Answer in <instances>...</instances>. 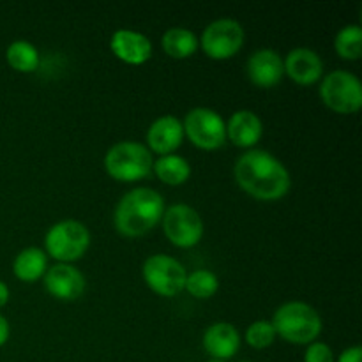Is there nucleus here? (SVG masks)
Masks as SVG:
<instances>
[{
    "label": "nucleus",
    "instance_id": "f257e3e1",
    "mask_svg": "<svg viewBox=\"0 0 362 362\" xmlns=\"http://www.w3.org/2000/svg\"><path fill=\"white\" fill-rule=\"evenodd\" d=\"M233 177L247 194L264 202L281 200L292 187L286 166L264 148H250L240 154L233 166Z\"/></svg>",
    "mask_w": 362,
    "mask_h": 362
},
{
    "label": "nucleus",
    "instance_id": "f03ea898",
    "mask_svg": "<svg viewBox=\"0 0 362 362\" xmlns=\"http://www.w3.org/2000/svg\"><path fill=\"white\" fill-rule=\"evenodd\" d=\"M165 214V198L152 187L127 191L113 212V225L124 237H141L154 228Z\"/></svg>",
    "mask_w": 362,
    "mask_h": 362
},
{
    "label": "nucleus",
    "instance_id": "7ed1b4c3",
    "mask_svg": "<svg viewBox=\"0 0 362 362\" xmlns=\"http://www.w3.org/2000/svg\"><path fill=\"white\" fill-rule=\"evenodd\" d=\"M276 334L293 345H310L317 341L324 324L322 317L311 304L303 300H290L281 304L272 317Z\"/></svg>",
    "mask_w": 362,
    "mask_h": 362
},
{
    "label": "nucleus",
    "instance_id": "20e7f679",
    "mask_svg": "<svg viewBox=\"0 0 362 362\" xmlns=\"http://www.w3.org/2000/svg\"><path fill=\"white\" fill-rule=\"evenodd\" d=\"M154 158L147 145L138 141H119L105 154V170L120 182H136L151 175Z\"/></svg>",
    "mask_w": 362,
    "mask_h": 362
},
{
    "label": "nucleus",
    "instance_id": "39448f33",
    "mask_svg": "<svg viewBox=\"0 0 362 362\" xmlns=\"http://www.w3.org/2000/svg\"><path fill=\"white\" fill-rule=\"evenodd\" d=\"M90 246V232L76 219H62L49 226L45 237L46 255L59 260V264L76 262L87 253Z\"/></svg>",
    "mask_w": 362,
    "mask_h": 362
},
{
    "label": "nucleus",
    "instance_id": "423d86ee",
    "mask_svg": "<svg viewBox=\"0 0 362 362\" xmlns=\"http://www.w3.org/2000/svg\"><path fill=\"white\" fill-rule=\"evenodd\" d=\"M320 98L336 113L349 115L359 112L362 106L361 80L346 69L331 71L322 78Z\"/></svg>",
    "mask_w": 362,
    "mask_h": 362
},
{
    "label": "nucleus",
    "instance_id": "0eeeda50",
    "mask_svg": "<svg viewBox=\"0 0 362 362\" xmlns=\"http://www.w3.org/2000/svg\"><path fill=\"white\" fill-rule=\"evenodd\" d=\"M141 274L148 288L163 297H173L182 292L187 278L186 267L177 258L163 253L148 257L144 262Z\"/></svg>",
    "mask_w": 362,
    "mask_h": 362
},
{
    "label": "nucleus",
    "instance_id": "6e6552de",
    "mask_svg": "<svg viewBox=\"0 0 362 362\" xmlns=\"http://www.w3.org/2000/svg\"><path fill=\"white\" fill-rule=\"evenodd\" d=\"M163 232L177 247L197 246L204 237V219L187 204H173L163 214Z\"/></svg>",
    "mask_w": 362,
    "mask_h": 362
},
{
    "label": "nucleus",
    "instance_id": "1a4fd4ad",
    "mask_svg": "<svg viewBox=\"0 0 362 362\" xmlns=\"http://www.w3.org/2000/svg\"><path fill=\"white\" fill-rule=\"evenodd\" d=\"M182 126L184 136L204 151H216L226 140V122L216 110L205 106L189 110Z\"/></svg>",
    "mask_w": 362,
    "mask_h": 362
},
{
    "label": "nucleus",
    "instance_id": "9d476101",
    "mask_svg": "<svg viewBox=\"0 0 362 362\" xmlns=\"http://www.w3.org/2000/svg\"><path fill=\"white\" fill-rule=\"evenodd\" d=\"M244 28L233 18H219L209 23L198 39L202 49L214 60H226L235 55L244 45Z\"/></svg>",
    "mask_w": 362,
    "mask_h": 362
},
{
    "label": "nucleus",
    "instance_id": "9b49d317",
    "mask_svg": "<svg viewBox=\"0 0 362 362\" xmlns=\"http://www.w3.org/2000/svg\"><path fill=\"white\" fill-rule=\"evenodd\" d=\"M45 288L49 296L59 300H76L85 292V276L80 269L71 264H55L46 269Z\"/></svg>",
    "mask_w": 362,
    "mask_h": 362
},
{
    "label": "nucleus",
    "instance_id": "f8f14e48",
    "mask_svg": "<svg viewBox=\"0 0 362 362\" xmlns=\"http://www.w3.org/2000/svg\"><path fill=\"white\" fill-rule=\"evenodd\" d=\"M110 48L115 53L117 59L131 66L145 64L152 55L151 39L133 28H119L113 32L110 39Z\"/></svg>",
    "mask_w": 362,
    "mask_h": 362
},
{
    "label": "nucleus",
    "instance_id": "ddd939ff",
    "mask_svg": "<svg viewBox=\"0 0 362 362\" xmlns=\"http://www.w3.org/2000/svg\"><path fill=\"white\" fill-rule=\"evenodd\" d=\"M184 126L182 120L175 115H163L156 119L147 129L148 151L159 156L175 154L182 145Z\"/></svg>",
    "mask_w": 362,
    "mask_h": 362
},
{
    "label": "nucleus",
    "instance_id": "4468645a",
    "mask_svg": "<svg viewBox=\"0 0 362 362\" xmlns=\"http://www.w3.org/2000/svg\"><path fill=\"white\" fill-rule=\"evenodd\" d=\"M246 71L250 80L257 87L269 88L274 87L285 76V67H283V57L276 49L260 48L247 59Z\"/></svg>",
    "mask_w": 362,
    "mask_h": 362
},
{
    "label": "nucleus",
    "instance_id": "2eb2a0df",
    "mask_svg": "<svg viewBox=\"0 0 362 362\" xmlns=\"http://www.w3.org/2000/svg\"><path fill=\"white\" fill-rule=\"evenodd\" d=\"M285 74H288L296 83L313 85L324 74V60L311 48H293L283 59Z\"/></svg>",
    "mask_w": 362,
    "mask_h": 362
},
{
    "label": "nucleus",
    "instance_id": "dca6fc26",
    "mask_svg": "<svg viewBox=\"0 0 362 362\" xmlns=\"http://www.w3.org/2000/svg\"><path fill=\"white\" fill-rule=\"evenodd\" d=\"M204 349L211 359L228 361L239 352L240 334L230 322H216L204 332Z\"/></svg>",
    "mask_w": 362,
    "mask_h": 362
},
{
    "label": "nucleus",
    "instance_id": "f3484780",
    "mask_svg": "<svg viewBox=\"0 0 362 362\" xmlns=\"http://www.w3.org/2000/svg\"><path fill=\"white\" fill-rule=\"evenodd\" d=\"M226 136L243 148H251L264 136V122L251 110H239L232 113L226 122Z\"/></svg>",
    "mask_w": 362,
    "mask_h": 362
},
{
    "label": "nucleus",
    "instance_id": "a211bd4d",
    "mask_svg": "<svg viewBox=\"0 0 362 362\" xmlns=\"http://www.w3.org/2000/svg\"><path fill=\"white\" fill-rule=\"evenodd\" d=\"M48 269V255L41 247H25L13 262V272L20 281L34 283L42 278Z\"/></svg>",
    "mask_w": 362,
    "mask_h": 362
},
{
    "label": "nucleus",
    "instance_id": "6ab92c4d",
    "mask_svg": "<svg viewBox=\"0 0 362 362\" xmlns=\"http://www.w3.org/2000/svg\"><path fill=\"white\" fill-rule=\"evenodd\" d=\"M161 46L172 59H187L198 49L197 34L186 27H172L163 34Z\"/></svg>",
    "mask_w": 362,
    "mask_h": 362
},
{
    "label": "nucleus",
    "instance_id": "aec40b11",
    "mask_svg": "<svg viewBox=\"0 0 362 362\" xmlns=\"http://www.w3.org/2000/svg\"><path fill=\"white\" fill-rule=\"evenodd\" d=\"M152 170L159 177V180L170 186H180L191 177L189 161L179 154L159 156V159H156L152 165Z\"/></svg>",
    "mask_w": 362,
    "mask_h": 362
},
{
    "label": "nucleus",
    "instance_id": "412c9836",
    "mask_svg": "<svg viewBox=\"0 0 362 362\" xmlns=\"http://www.w3.org/2000/svg\"><path fill=\"white\" fill-rule=\"evenodd\" d=\"M6 60L13 69L20 73H32L39 67V52L27 39H16L6 49Z\"/></svg>",
    "mask_w": 362,
    "mask_h": 362
},
{
    "label": "nucleus",
    "instance_id": "4be33fe9",
    "mask_svg": "<svg viewBox=\"0 0 362 362\" xmlns=\"http://www.w3.org/2000/svg\"><path fill=\"white\" fill-rule=\"evenodd\" d=\"M334 48L341 59L357 60L362 53V28L361 25H345L334 37Z\"/></svg>",
    "mask_w": 362,
    "mask_h": 362
},
{
    "label": "nucleus",
    "instance_id": "5701e85b",
    "mask_svg": "<svg viewBox=\"0 0 362 362\" xmlns=\"http://www.w3.org/2000/svg\"><path fill=\"white\" fill-rule=\"evenodd\" d=\"M184 290H187L197 299H209L219 290V279L212 271L198 269V271L187 274Z\"/></svg>",
    "mask_w": 362,
    "mask_h": 362
},
{
    "label": "nucleus",
    "instance_id": "b1692460",
    "mask_svg": "<svg viewBox=\"0 0 362 362\" xmlns=\"http://www.w3.org/2000/svg\"><path fill=\"white\" fill-rule=\"evenodd\" d=\"M276 336L278 334H276L274 325H272L271 320H257L247 327L244 339L253 349L264 350L274 343Z\"/></svg>",
    "mask_w": 362,
    "mask_h": 362
},
{
    "label": "nucleus",
    "instance_id": "393cba45",
    "mask_svg": "<svg viewBox=\"0 0 362 362\" xmlns=\"http://www.w3.org/2000/svg\"><path fill=\"white\" fill-rule=\"evenodd\" d=\"M304 362H336L334 352L324 341H313L308 345L304 354Z\"/></svg>",
    "mask_w": 362,
    "mask_h": 362
},
{
    "label": "nucleus",
    "instance_id": "a878e982",
    "mask_svg": "<svg viewBox=\"0 0 362 362\" xmlns=\"http://www.w3.org/2000/svg\"><path fill=\"white\" fill-rule=\"evenodd\" d=\"M336 362H362V349L361 346H349L338 356Z\"/></svg>",
    "mask_w": 362,
    "mask_h": 362
},
{
    "label": "nucleus",
    "instance_id": "bb28decb",
    "mask_svg": "<svg viewBox=\"0 0 362 362\" xmlns=\"http://www.w3.org/2000/svg\"><path fill=\"white\" fill-rule=\"evenodd\" d=\"M11 336V325L7 322V318L0 313V346H4L7 343Z\"/></svg>",
    "mask_w": 362,
    "mask_h": 362
},
{
    "label": "nucleus",
    "instance_id": "cd10ccee",
    "mask_svg": "<svg viewBox=\"0 0 362 362\" xmlns=\"http://www.w3.org/2000/svg\"><path fill=\"white\" fill-rule=\"evenodd\" d=\"M9 297H11L9 286L0 279V308H4L7 303H9Z\"/></svg>",
    "mask_w": 362,
    "mask_h": 362
},
{
    "label": "nucleus",
    "instance_id": "c85d7f7f",
    "mask_svg": "<svg viewBox=\"0 0 362 362\" xmlns=\"http://www.w3.org/2000/svg\"><path fill=\"white\" fill-rule=\"evenodd\" d=\"M207 362H226V361H219V359H209Z\"/></svg>",
    "mask_w": 362,
    "mask_h": 362
},
{
    "label": "nucleus",
    "instance_id": "c756f323",
    "mask_svg": "<svg viewBox=\"0 0 362 362\" xmlns=\"http://www.w3.org/2000/svg\"><path fill=\"white\" fill-rule=\"evenodd\" d=\"M240 362H251V361H240Z\"/></svg>",
    "mask_w": 362,
    "mask_h": 362
}]
</instances>
